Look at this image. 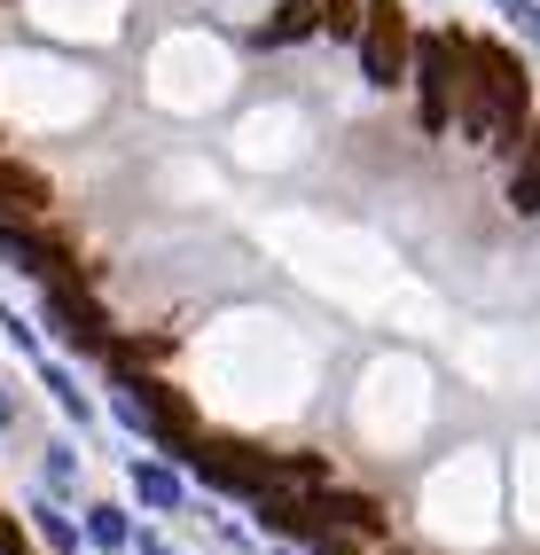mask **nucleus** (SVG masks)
<instances>
[{
    "mask_svg": "<svg viewBox=\"0 0 540 555\" xmlns=\"http://www.w3.org/2000/svg\"><path fill=\"white\" fill-rule=\"evenodd\" d=\"M525 126H532V87H525V63L510 48L478 40L471 63H462V102H454V133L478 141V150L517 157L525 150Z\"/></svg>",
    "mask_w": 540,
    "mask_h": 555,
    "instance_id": "1",
    "label": "nucleus"
},
{
    "mask_svg": "<svg viewBox=\"0 0 540 555\" xmlns=\"http://www.w3.org/2000/svg\"><path fill=\"white\" fill-rule=\"evenodd\" d=\"M462 63H471V40H454V31H415L408 79H415V118H423V133H454Z\"/></svg>",
    "mask_w": 540,
    "mask_h": 555,
    "instance_id": "2",
    "label": "nucleus"
},
{
    "mask_svg": "<svg viewBox=\"0 0 540 555\" xmlns=\"http://www.w3.org/2000/svg\"><path fill=\"white\" fill-rule=\"evenodd\" d=\"M118 415L133 423V430H150L157 447H172V454H189L196 438H204V423H196V406L180 399L165 376H141V367H126L118 376Z\"/></svg>",
    "mask_w": 540,
    "mask_h": 555,
    "instance_id": "3",
    "label": "nucleus"
},
{
    "mask_svg": "<svg viewBox=\"0 0 540 555\" xmlns=\"http://www.w3.org/2000/svg\"><path fill=\"white\" fill-rule=\"evenodd\" d=\"M360 79L369 87H408V55H415V31H408V9L400 0H360Z\"/></svg>",
    "mask_w": 540,
    "mask_h": 555,
    "instance_id": "4",
    "label": "nucleus"
},
{
    "mask_svg": "<svg viewBox=\"0 0 540 555\" xmlns=\"http://www.w3.org/2000/svg\"><path fill=\"white\" fill-rule=\"evenodd\" d=\"M189 462H196V477H204L211 493H267V486H274V477H267V454L243 447V438H196Z\"/></svg>",
    "mask_w": 540,
    "mask_h": 555,
    "instance_id": "5",
    "label": "nucleus"
},
{
    "mask_svg": "<svg viewBox=\"0 0 540 555\" xmlns=\"http://www.w3.org/2000/svg\"><path fill=\"white\" fill-rule=\"evenodd\" d=\"M48 328H55L70 352H102V345H111V321H102V306L87 298L79 274H55L48 282Z\"/></svg>",
    "mask_w": 540,
    "mask_h": 555,
    "instance_id": "6",
    "label": "nucleus"
},
{
    "mask_svg": "<svg viewBox=\"0 0 540 555\" xmlns=\"http://www.w3.org/2000/svg\"><path fill=\"white\" fill-rule=\"evenodd\" d=\"M313 516H321L330 532L384 540V501H376V493H337V486H313Z\"/></svg>",
    "mask_w": 540,
    "mask_h": 555,
    "instance_id": "7",
    "label": "nucleus"
},
{
    "mask_svg": "<svg viewBox=\"0 0 540 555\" xmlns=\"http://www.w3.org/2000/svg\"><path fill=\"white\" fill-rule=\"evenodd\" d=\"M0 258H9L16 274H31V282H55V274H70V258H63L48 235H31L24 219H0Z\"/></svg>",
    "mask_w": 540,
    "mask_h": 555,
    "instance_id": "8",
    "label": "nucleus"
},
{
    "mask_svg": "<svg viewBox=\"0 0 540 555\" xmlns=\"http://www.w3.org/2000/svg\"><path fill=\"white\" fill-rule=\"evenodd\" d=\"M250 501H259V525H267V532H282V540H313V532H321L313 501H298L291 486H267V493H250Z\"/></svg>",
    "mask_w": 540,
    "mask_h": 555,
    "instance_id": "9",
    "label": "nucleus"
},
{
    "mask_svg": "<svg viewBox=\"0 0 540 555\" xmlns=\"http://www.w3.org/2000/svg\"><path fill=\"white\" fill-rule=\"evenodd\" d=\"M55 196H48V180L31 172V165H16V157H0V219H40Z\"/></svg>",
    "mask_w": 540,
    "mask_h": 555,
    "instance_id": "10",
    "label": "nucleus"
},
{
    "mask_svg": "<svg viewBox=\"0 0 540 555\" xmlns=\"http://www.w3.org/2000/svg\"><path fill=\"white\" fill-rule=\"evenodd\" d=\"M306 31H321V0H274V16L259 24V40L291 48V40H306Z\"/></svg>",
    "mask_w": 540,
    "mask_h": 555,
    "instance_id": "11",
    "label": "nucleus"
},
{
    "mask_svg": "<svg viewBox=\"0 0 540 555\" xmlns=\"http://www.w3.org/2000/svg\"><path fill=\"white\" fill-rule=\"evenodd\" d=\"M133 493L150 501V508H180V477L165 462H133Z\"/></svg>",
    "mask_w": 540,
    "mask_h": 555,
    "instance_id": "12",
    "label": "nucleus"
},
{
    "mask_svg": "<svg viewBox=\"0 0 540 555\" xmlns=\"http://www.w3.org/2000/svg\"><path fill=\"white\" fill-rule=\"evenodd\" d=\"M87 540H94V547H126V540H133V525H126V508H111V501H94V508H87Z\"/></svg>",
    "mask_w": 540,
    "mask_h": 555,
    "instance_id": "13",
    "label": "nucleus"
},
{
    "mask_svg": "<svg viewBox=\"0 0 540 555\" xmlns=\"http://www.w3.org/2000/svg\"><path fill=\"white\" fill-rule=\"evenodd\" d=\"M321 31L330 40H360V0H321Z\"/></svg>",
    "mask_w": 540,
    "mask_h": 555,
    "instance_id": "14",
    "label": "nucleus"
},
{
    "mask_svg": "<svg viewBox=\"0 0 540 555\" xmlns=\"http://www.w3.org/2000/svg\"><path fill=\"white\" fill-rule=\"evenodd\" d=\"M48 391H55V406H63V415H70V423H87V415H94V406H87V391H79V384H70V376H63V367H48Z\"/></svg>",
    "mask_w": 540,
    "mask_h": 555,
    "instance_id": "15",
    "label": "nucleus"
},
{
    "mask_svg": "<svg viewBox=\"0 0 540 555\" xmlns=\"http://www.w3.org/2000/svg\"><path fill=\"white\" fill-rule=\"evenodd\" d=\"M486 9H501V16H510V24L525 31V40L540 48V0H486Z\"/></svg>",
    "mask_w": 540,
    "mask_h": 555,
    "instance_id": "16",
    "label": "nucleus"
},
{
    "mask_svg": "<svg viewBox=\"0 0 540 555\" xmlns=\"http://www.w3.org/2000/svg\"><path fill=\"white\" fill-rule=\"evenodd\" d=\"M31 516H40V540H48L55 555H79V532H70V525H63L55 508H31Z\"/></svg>",
    "mask_w": 540,
    "mask_h": 555,
    "instance_id": "17",
    "label": "nucleus"
},
{
    "mask_svg": "<svg viewBox=\"0 0 540 555\" xmlns=\"http://www.w3.org/2000/svg\"><path fill=\"white\" fill-rule=\"evenodd\" d=\"M70 469H79V462H70V447H48V486H55V493L70 486Z\"/></svg>",
    "mask_w": 540,
    "mask_h": 555,
    "instance_id": "18",
    "label": "nucleus"
},
{
    "mask_svg": "<svg viewBox=\"0 0 540 555\" xmlns=\"http://www.w3.org/2000/svg\"><path fill=\"white\" fill-rule=\"evenodd\" d=\"M0 555H24V532L9 525V516H0Z\"/></svg>",
    "mask_w": 540,
    "mask_h": 555,
    "instance_id": "19",
    "label": "nucleus"
},
{
    "mask_svg": "<svg viewBox=\"0 0 540 555\" xmlns=\"http://www.w3.org/2000/svg\"><path fill=\"white\" fill-rule=\"evenodd\" d=\"M9 423H16V399H9V391H0V430H9Z\"/></svg>",
    "mask_w": 540,
    "mask_h": 555,
    "instance_id": "20",
    "label": "nucleus"
},
{
    "mask_svg": "<svg viewBox=\"0 0 540 555\" xmlns=\"http://www.w3.org/2000/svg\"><path fill=\"white\" fill-rule=\"evenodd\" d=\"M525 150H540V109H532V126H525Z\"/></svg>",
    "mask_w": 540,
    "mask_h": 555,
    "instance_id": "21",
    "label": "nucleus"
},
{
    "mask_svg": "<svg viewBox=\"0 0 540 555\" xmlns=\"http://www.w3.org/2000/svg\"><path fill=\"white\" fill-rule=\"evenodd\" d=\"M141 555H165V547H157V540H141Z\"/></svg>",
    "mask_w": 540,
    "mask_h": 555,
    "instance_id": "22",
    "label": "nucleus"
}]
</instances>
